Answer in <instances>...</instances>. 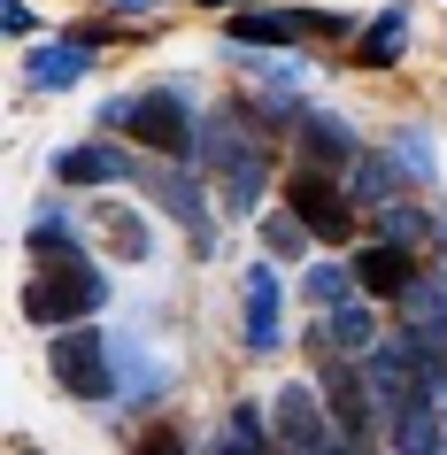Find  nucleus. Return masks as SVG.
Segmentation results:
<instances>
[{"label": "nucleus", "instance_id": "1", "mask_svg": "<svg viewBox=\"0 0 447 455\" xmlns=\"http://www.w3.org/2000/svg\"><path fill=\"white\" fill-rule=\"evenodd\" d=\"M100 124L108 132H132L140 147H155V155H201V132H193V116H186V100L178 93H140V100H108L100 108Z\"/></svg>", "mask_w": 447, "mask_h": 455}, {"label": "nucleus", "instance_id": "2", "mask_svg": "<svg viewBox=\"0 0 447 455\" xmlns=\"http://www.w3.org/2000/svg\"><path fill=\"white\" fill-rule=\"evenodd\" d=\"M100 301H108V278H100L93 263H85V255H77V263H47V278H39V286H24V316L31 324H77V316H93Z\"/></svg>", "mask_w": 447, "mask_h": 455}, {"label": "nucleus", "instance_id": "3", "mask_svg": "<svg viewBox=\"0 0 447 455\" xmlns=\"http://www.w3.org/2000/svg\"><path fill=\"white\" fill-rule=\"evenodd\" d=\"M47 371L62 394H77V402H108L116 394V347L93 332V324H70V332L47 347Z\"/></svg>", "mask_w": 447, "mask_h": 455}, {"label": "nucleus", "instance_id": "4", "mask_svg": "<svg viewBox=\"0 0 447 455\" xmlns=\"http://www.w3.org/2000/svg\"><path fill=\"white\" fill-rule=\"evenodd\" d=\"M285 209L301 216L324 247H347V240H355V201L331 186L324 170H293V178H285Z\"/></svg>", "mask_w": 447, "mask_h": 455}, {"label": "nucleus", "instance_id": "5", "mask_svg": "<svg viewBox=\"0 0 447 455\" xmlns=\"http://www.w3.org/2000/svg\"><path fill=\"white\" fill-rule=\"evenodd\" d=\"M270 425H278V448H285V455H316V448L339 440V432H331L324 386H285L278 402H270Z\"/></svg>", "mask_w": 447, "mask_h": 455}, {"label": "nucleus", "instance_id": "6", "mask_svg": "<svg viewBox=\"0 0 447 455\" xmlns=\"http://www.w3.org/2000/svg\"><path fill=\"white\" fill-rule=\"evenodd\" d=\"M363 379H371V371H355V363H324V379H316V386H324V402H331L339 440H355V448L378 432V394Z\"/></svg>", "mask_w": 447, "mask_h": 455}, {"label": "nucleus", "instance_id": "7", "mask_svg": "<svg viewBox=\"0 0 447 455\" xmlns=\"http://www.w3.org/2000/svg\"><path fill=\"white\" fill-rule=\"evenodd\" d=\"M301 31H347V24L316 16V8H255V16H232V47H285Z\"/></svg>", "mask_w": 447, "mask_h": 455}, {"label": "nucleus", "instance_id": "8", "mask_svg": "<svg viewBox=\"0 0 447 455\" xmlns=\"http://www.w3.org/2000/svg\"><path fill=\"white\" fill-rule=\"evenodd\" d=\"M347 270H355V286L363 293H378V301H401V293L417 286L424 270H417V255L409 247H394V240H371L363 255H347Z\"/></svg>", "mask_w": 447, "mask_h": 455}, {"label": "nucleus", "instance_id": "9", "mask_svg": "<svg viewBox=\"0 0 447 455\" xmlns=\"http://www.w3.org/2000/svg\"><path fill=\"white\" fill-rule=\"evenodd\" d=\"M278 339H285V324H278V278H270V263H255V270H247V347L270 355Z\"/></svg>", "mask_w": 447, "mask_h": 455}, {"label": "nucleus", "instance_id": "10", "mask_svg": "<svg viewBox=\"0 0 447 455\" xmlns=\"http://www.w3.org/2000/svg\"><path fill=\"white\" fill-rule=\"evenodd\" d=\"M85 62H93V47H85V39L39 47V54H31V85H39V93H70L77 77H85Z\"/></svg>", "mask_w": 447, "mask_h": 455}, {"label": "nucleus", "instance_id": "11", "mask_svg": "<svg viewBox=\"0 0 447 455\" xmlns=\"http://www.w3.org/2000/svg\"><path fill=\"white\" fill-rule=\"evenodd\" d=\"M116 379H124V386H116V402H155V394L170 386V371L147 355L140 339H116Z\"/></svg>", "mask_w": 447, "mask_h": 455}, {"label": "nucleus", "instance_id": "12", "mask_svg": "<svg viewBox=\"0 0 447 455\" xmlns=\"http://www.w3.org/2000/svg\"><path fill=\"white\" fill-rule=\"evenodd\" d=\"M401 39H409V8H378V24L355 39V62H363V70H394Z\"/></svg>", "mask_w": 447, "mask_h": 455}, {"label": "nucleus", "instance_id": "13", "mask_svg": "<svg viewBox=\"0 0 447 455\" xmlns=\"http://www.w3.org/2000/svg\"><path fill=\"white\" fill-rule=\"evenodd\" d=\"M54 178H62V186H116V178H132V163L108 155V147H70V155L54 163Z\"/></svg>", "mask_w": 447, "mask_h": 455}, {"label": "nucleus", "instance_id": "14", "mask_svg": "<svg viewBox=\"0 0 447 455\" xmlns=\"http://www.w3.org/2000/svg\"><path fill=\"white\" fill-rule=\"evenodd\" d=\"M347 170H355V201H363V209H394V201H401V163H386V155L363 147Z\"/></svg>", "mask_w": 447, "mask_h": 455}, {"label": "nucleus", "instance_id": "15", "mask_svg": "<svg viewBox=\"0 0 447 455\" xmlns=\"http://www.w3.org/2000/svg\"><path fill=\"white\" fill-rule=\"evenodd\" d=\"M293 124H301V140H308L316 163H355V155H363V140H355L339 116H324V108H308V116H293Z\"/></svg>", "mask_w": 447, "mask_h": 455}, {"label": "nucleus", "instance_id": "16", "mask_svg": "<svg viewBox=\"0 0 447 455\" xmlns=\"http://www.w3.org/2000/svg\"><path fill=\"white\" fill-rule=\"evenodd\" d=\"M324 339L339 347V355H371V347H378V316L363 309V301H331V324H324Z\"/></svg>", "mask_w": 447, "mask_h": 455}, {"label": "nucleus", "instance_id": "17", "mask_svg": "<svg viewBox=\"0 0 447 455\" xmlns=\"http://www.w3.org/2000/svg\"><path fill=\"white\" fill-rule=\"evenodd\" d=\"M155 201H163V209L178 216V224H186L193 240H209V209H201V193H193V178H186V170H170L163 186H155Z\"/></svg>", "mask_w": 447, "mask_h": 455}, {"label": "nucleus", "instance_id": "18", "mask_svg": "<svg viewBox=\"0 0 447 455\" xmlns=\"http://www.w3.org/2000/svg\"><path fill=\"white\" fill-rule=\"evenodd\" d=\"M386 240H394V247H424V255H440V224H432L424 209H409V201H394V209H386Z\"/></svg>", "mask_w": 447, "mask_h": 455}, {"label": "nucleus", "instance_id": "19", "mask_svg": "<svg viewBox=\"0 0 447 455\" xmlns=\"http://www.w3.org/2000/svg\"><path fill=\"white\" fill-rule=\"evenodd\" d=\"M224 455H270V432H262L255 402H239L232 417H224Z\"/></svg>", "mask_w": 447, "mask_h": 455}, {"label": "nucleus", "instance_id": "20", "mask_svg": "<svg viewBox=\"0 0 447 455\" xmlns=\"http://www.w3.org/2000/svg\"><path fill=\"white\" fill-rule=\"evenodd\" d=\"M355 270H339V263H308L301 270V293H308V301H355Z\"/></svg>", "mask_w": 447, "mask_h": 455}, {"label": "nucleus", "instance_id": "21", "mask_svg": "<svg viewBox=\"0 0 447 455\" xmlns=\"http://www.w3.org/2000/svg\"><path fill=\"white\" fill-rule=\"evenodd\" d=\"M308 240H316V232H308V224H301L293 209L262 224V247H270V255H308Z\"/></svg>", "mask_w": 447, "mask_h": 455}, {"label": "nucleus", "instance_id": "22", "mask_svg": "<svg viewBox=\"0 0 447 455\" xmlns=\"http://www.w3.org/2000/svg\"><path fill=\"white\" fill-rule=\"evenodd\" d=\"M401 170H417V178H440V155H432V140H424L417 124L401 132Z\"/></svg>", "mask_w": 447, "mask_h": 455}, {"label": "nucleus", "instance_id": "23", "mask_svg": "<svg viewBox=\"0 0 447 455\" xmlns=\"http://www.w3.org/2000/svg\"><path fill=\"white\" fill-rule=\"evenodd\" d=\"M108 240L124 247V263H147V240H140V224H132V216H116V209H108Z\"/></svg>", "mask_w": 447, "mask_h": 455}, {"label": "nucleus", "instance_id": "24", "mask_svg": "<svg viewBox=\"0 0 447 455\" xmlns=\"http://www.w3.org/2000/svg\"><path fill=\"white\" fill-rule=\"evenodd\" d=\"M140 455H186V432H170V425H155L140 440Z\"/></svg>", "mask_w": 447, "mask_h": 455}, {"label": "nucleus", "instance_id": "25", "mask_svg": "<svg viewBox=\"0 0 447 455\" xmlns=\"http://www.w3.org/2000/svg\"><path fill=\"white\" fill-rule=\"evenodd\" d=\"M0 24H8V31H16V39H24V31H31V24H39V16H31L24 0H0Z\"/></svg>", "mask_w": 447, "mask_h": 455}, {"label": "nucleus", "instance_id": "26", "mask_svg": "<svg viewBox=\"0 0 447 455\" xmlns=\"http://www.w3.org/2000/svg\"><path fill=\"white\" fill-rule=\"evenodd\" d=\"M316 455H355V440H331V448H316Z\"/></svg>", "mask_w": 447, "mask_h": 455}, {"label": "nucleus", "instance_id": "27", "mask_svg": "<svg viewBox=\"0 0 447 455\" xmlns=\"http://www.w3.org/2000/svg\"><path fill=\"white\" fill-rule=\"evenodd\" d=\"M201 8H232V0H201Z\"/></svg>", "mask_w": 447, "mask_h": 455}, {"label": "nucleus", "instance_id": "28", "mask_svg": "<svg viewBox=\"0 0 447 455\" xmlns=\"http://www.w3.org/2000/svg\"><path fill=\"white\" fill-rule=\"evenodd\" d=\"M116 8H147V0H116Z\"/></svg>", "mask_w": 447, "mask_h": 455}]
</instances>
